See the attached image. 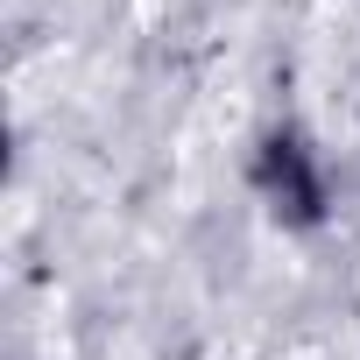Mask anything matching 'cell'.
I'll use <instances>...</instances> for the list:
<instances>
[{
    "mask_svg": "<svg viewBox=\"0 0 360 360\" xmlns=\"http://www.w3.org/2000/svg\"><path fill=\"white\" fill-rule=\"evenodd\" d=\"M248 191L283 233H318L332 219V162H325L318 134L297 120L262 127L255 155H248Z\"/></svg>",
    "mask_w": 360,
    "mask_h": 360,
    "instance_id": "6da1fadb",
    "label": "cell"
}]
</instances>
